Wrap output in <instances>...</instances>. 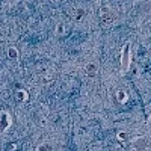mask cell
<instances>
[{
    "mask_svg": "<svg viewBox=\"0 0 151 151\" xmlns=\"http://www.w3.org/2000/svg\"><path fill=\"white\" fill-rule=\"evenodd\" d=\"M100 18H101L103 21H112L113 20V15H112V11L109 8H101L100 9Z\"/></svg>",
    "mask_w": 151,
    "mask_h": 151,
    "instance_id": "3957f363",
    "label": "cell"
},
{
    "mask_svg": "<svg viewBox=\"0 0 151 151\" xmlns=\"http://www.w3.org/2000/svg\"><path fill=\"white\" fill-rule=\"evenodd\" d=\"M56 33H58V35H64V33H65V26H64L62 23H59V24H58V27H56Z\"/></svg>",
    "mask_w": 151,
    "mask_h": 151,
    "instance_id": "8992f818",
    "label": "cell"
},
{
    "mask_svg": "<svg viewBox=\"0 0 151 151\" xmlns=\"http://www.w3.org/2000/svg\"><path fill=\"white\" fill-rule=\"evenodd\" d=\"M130 42H125L124 47H122V52H121V73H127L129 71V67H130V62H132V58H130Z\"/></svg>",
    "mask_w": 151,
    "mask_h": 151,
    "instance_id": "6da1fadb",
    "label": "cell"
},
{
    "mask_svg": "<svg viewBox=\"0 0 151 151\" xmlns=\"http://www.w3.org/2000/svg\"><path fill=\"white\" fill-rule=\"evenodd\" d=\"M9 58L11 59H17L18 58V52H17V48H14V47H12V48H9Z\"/></svg>",
    "mask_w": 151,
    "mask_h": 151,
    "instance_id": "5b68a950",
    "label": "cell"
},
{
    "mask_svg": "<svg viewBox=\"0 0 151 151\" xmlns=\"http://www.w3.org/2000/svg\"><path fill=\"white\" fill-rule=\"evenodd\" d=\"M85 73H86L88 77H95L97 73H98V65L94 64V62H89V64L85 67Z\"/></svg>",
    "mask_w": 151,
    "mask_h": 151,
    "instance_id": "7a4b0ae2",
    "label": "cell"
},
{
    "mask_svg": "<svg viewBox=\"0 0 151 151\" xmlns=\"http://www.w3.org/2000/svg\"><path fill=\"white\" fill-rule=\"evenodd\" d=\"M36 151H52V145L47 144V142H44V144H41L40 147L36 148Z\"/></svg>",
    "mask_w": 151,
    "mask_h": 151,
    "instance_id": "277c9868",
    "label": "cell"
}]
</instances>
